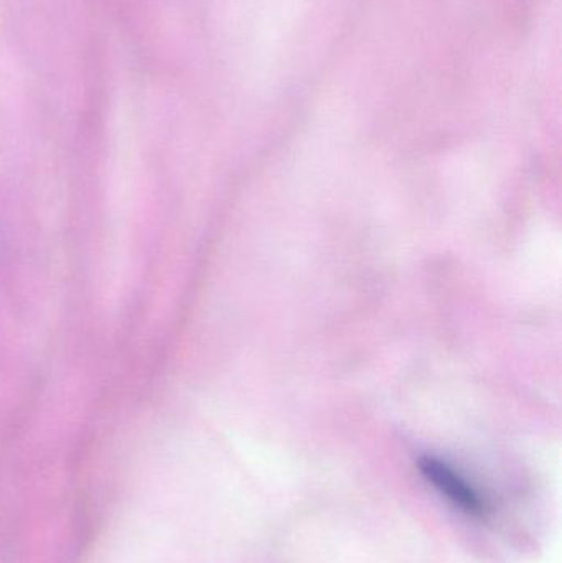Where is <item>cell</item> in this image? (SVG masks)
<instances>
[{
  "label": "cell",
  "instance_id": "6da1fadb",
  "mask_svg": "<svg viewBox=\"0 0 562 563\" xmlns=\"http://www.w3.org/2000/svg\"><path fill=\"white\" fill-rule=\"evenodd\" d=\"M421 470L426 478L432 485H436V488L442 495L448 496L452 503H455L459 508L464 509L469 515H482L484 505H482V499L478 498L477 493L454 470L449 468L445 463L439 462L436 459H425L421 462Z\"/></svg>",
  "mask_w": 562,
  "mask_h": 563
}]
</instances>
